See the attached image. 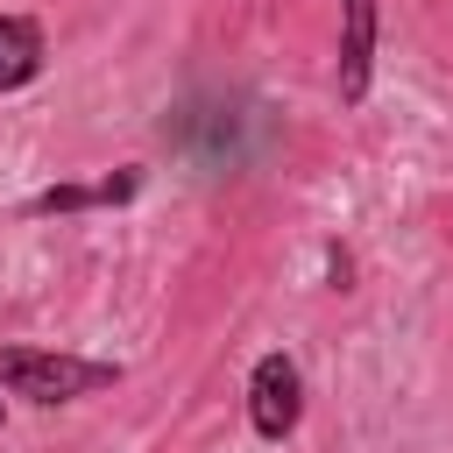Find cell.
I'll return each mask as SVG.
<instances>
[{"label":"cell","instance_id":"6da1fadb","mask_svg":"<svg viewBox=\"0 0 453 453\" xmlns=\"http://www.w3.org/2000/svg\"><path fill=\"white\" fill-rule=\"evenodd\" d=\"M120 382V361H92V354H64V347H0V396L21 403H78Z\"/></svg>","mask_w":453,"mask_h":453},{"label":"cell","instance_id":"7a4b0ae2","mask_svg":"<svg viewBox=\"0 0 453 453\" xmlns=\"http://www.w3.org/2000/svg\"><path fill=\"white\" fill-rule=\"evenodd\" d=\"M297 418H304V375H297V361L283 347H269L248 368V425H255V439L283 446L297 432Z\"/></svg>","mask_w":453,"mask_h":453},{"label":"cell","instance_id":"3957f363","mask_svg":"<svg viewBox=\"0 0 453 453\" xmlns=\"http://www.w3.org/2000/svg\"><path fill=\"white\" fill-rule=\"evenodd\" d=\"M375 42H382V0H340V57H333L340 106L368 99V85H375Z\"/></svg>","mask_w":453,"mask_h":453},{"label":"cell","instance_id":"277c9868","mask_svg":"<svg viewBox=\"0 0 453 453\" xmlns=\"http://www.w3.org/2000/svg\"><path fill=\"white\" fill-rule=\"evenodd\" d=\"M142 184H149V170L142 163H120V170H106L99 184H42L21 212L28 219H64V212H106V205H134L142 198Z\"/></svg>","mask_w":453,"mask_h":453},{"label":"cell","instance_id":"5b68a950","mask_svg":"<svg viewBox=\"0 0 453 453\" xmlns=\"http://www.w3.org/2000/svg\"><path fill=\"white\" fill-rule=\"evenodd\" d=\"M42 64H50V35H42V21H28V14H0V92L35 85Z\"/></svg>","mask_w":453,"mask_h":453},{"label":"cell","instance_id":"8992f818","mask_svg":"<svg viewBox=\"0 0 453 453\" xmlns=\"http://www.w3.org/2000/svg\"><path fill=\"white\" fill-rule=\"evenodd\" d=\"M0 425H7V396H0Z\"/></svg>","mask_w":453,"mask_h":453}]
</instances>
